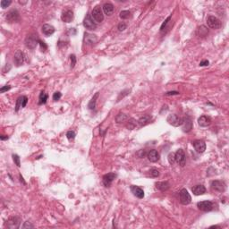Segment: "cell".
<instances>
[{"label": "cell", "mask_w": 229, "mask_h": 229, "mask_svg": "<svg viewBox=\"0 0 229 229\" xmlns=\"http://www.w3.org/2000/svg\"><path fill=\"white\" fill-rule=\"evenodd\" d=\"M27 102H28V98H27L26 96H23V108H25V107H26Z\"/></svg>", "instance_id": "cell-47"}, {"label": "cell", "mask_w": 229, "mask_h": 229, "mask_svg": "<svg viewBox=\"0 0 229 229\" xmlns=\"http://www.w3.org/2000/svg\"><path fill=\"white\" fill-rule=\"evenodd\" d=\"M191 191H192L194 195L198 196V195L204 194L206 192V188L203 185H195L194 187H192Z\"/></svg>", "instance_id": "cell-24"}, {"label": "cell", "mask_w": 229, "mask_h": 229, "mask_svg": "<svg viewBox=\"0 0 229 229\" xmlns=\"http://www.w3.org/2000/svg\"><path fill=\"white\" fill-rule=\"evenodd\" d=\"M151 117L149 115V114H144V115H142L139 120H138V124H139V125L141 126V127H142V126H145L146 124H148L150 122H151Z\"/></svg>", "instance_id": "cell-26"}, {"label": "cell", "mask_w": 229, "mask_h": 229, "mask_svg": "<svg viewBox=\"0 0 229 229\" xmlns=\"http://www.w3.org/2000/svg\"><path fill=\"white\" fill-rule=\"evenodd\" d=\"M83 26H84L86 29L90 30V31L95 30V29L97 28V24L95 23V22H94L93 19L91 18V15H90V14H88L85 16V18H84V20H83Z\"/></svg>", "instance_id": "cell-8"}, {"label": "cell", "mask_w": 229, "mask_h": 229, "mask_svg": "<svg viewBox=\"0 0 229 229\" xmlns=\"http://www.w3.org/2000/svg\"><path fill=\"white\" fill-rule=\"evenodd\" d=\"M11 4H12V1H10V0H2V1H1V3H0L1 7H2L3 9H5V8L8 7Z\"/></svg>", "instance_id": "cell-34"}, {"label": "cell", "mask_w": 229, "mask_h": 229, "mask_svg": "<svg viewBox=\"0 0 229 229\" xmlns=\"http://www.w3.org/2000/svg\"><path fill=\"white\" fill-rule=\"evenodd\" d=\"M131 191L133 193L134 196H136L139 199H142L144 197V191L142 188H140L139 186L136 185H132L131 186Z\"/></svg>", "instance_id": "cell-20"}, {"label": "cell", "mask_w": 229, "mask_h": 229, "mask_svg": "<svg viewBox=\"0 0 229 229\" xmlns=\"http://www.w3.org/2000/svg\"><path fill=\"white\" fill-rule=\"evenodd\" d=\"M150 176L151 177H157L159 176V171L156 168H152L150 170Z\"/></svg>", "instance_id": "cell-38"}, {"label": "cell", "mask_w": 229, "mask_h": 229, "mask_svg": "<svg viewBox=\"0 0 229 229\" xmlns=\"http://www.w3.org/2000/svg\"><path fill=\"white\" fill-rule=\"evenodd\" d=\"M179 195H180V202L183 205H188V204L191 203V197L186 189H182L180 191Z\"/></svg>", "instance_id": "cell-7"}, {"label": "cell", "mask_w": 229, "mask_h": 229, "mask_svg": "<svg viewBox=\"0 0 229 229\" xmlns=\"http://www.w3.org/2000/svg\"><path fill=\"white\" fill-rule=\"evenodd\" d=\"M170 21H171V15L170 16H168L166 20H165V22L162 23V25H161V27H160V32L162 33V34H166L170 29V26H168V23H170Z\"/></svg>", "instance_id": "cell-23"}, {"label": "cell", "mask_w": 229, "mask_h": 229, "mask_svg": "<svg viewBox=\"0 0 229 229\" xmlns=\"http://www.w3.org/2000/svg\"><path fill=\"white\" fill-rule=\"evenodd\" d=\"M211 188L216 191H219V192H224L226 191V184L224 181H220V180H214L211 182L210 184Z\"/></svg>", "instance_id": "cell-6"}, {"label": "cell", "mask_w": 229, "mask_h": 229, "mask_svg": "<svg viewBox=\"0 0 229 229\" xmlns=\"http://www.w3.org/2000/svg\"><path fill=\"white\" fill-rule=\"evenodd\" d=\"M197 207L199 208L200 210L208 212L213 209V203L209 200H203V201H200L197 204Z\"/></svg>", "instance_id": "cell-10"}, {"label": "cell", "mask_w": 229, "mask_h": 229, "mask_svg": "<svg viewBox=\"0 0 229 229\" xmlns=\"http://www.w3.org/2000/svg\"><path fill=\"white\" fill-rule=\"evenodd\" d=\"M115 178H116V174H114V173H108V174L105 175L103 176V180H102L103 181V185L106 187H109L112 185L113 181H114Z\"/></svg>", "instance_id": "cell-15"}, {"label": "cell", "mask_w": 229, "mask_h": 229, "mask_svg": "<svg viewBox=\"0 0 229 229\" xmlns=\"http://www.w3.org/2000/svg\"><path fill=\"white\" fill-rule=\"evenodd\" d=\"M119 16H120V18H121V19H124V20L128 19V18H130V17H131V12H130V11H128V10H124V11L120 12Z\"/></svg>", "instance_id": "cell-31"}, {"label": "cell", "mask_w": 229, "mask_h": 229, "mask_svg": "<svg viewBox=\"0 0 229 229\" xmlns=\"http://www.w3.org/2000/svg\"><path fill=\"white\" fill-rule=\"evenodd\" d=\"M61 97H62V94L59 91H56L53 95V100L54 101H57V100H59L61 99Z\"/></svg>", "instance_id": "cell-40"}, {"label": "cell", "mask_w": 229, "mask_h": 229, "mask_svg": "<svg viewBox=\"0 0 229 229\" xmlns=\"http://www.w3.org/2000/svg\"><path fill=\"white\" fill-rule=\"evenodd\" d=\"M38 104L39 105H42V104H45L46 102H47V95L44 92V91H42V92H40V94H39V99H38Z\"/></svg>", "instance_id": "cell-30"}, {"label": "cell", "mask_w": 229, "mask_h": 229, "mask_svg": "<svg viewBox=\"0 0 229 229\" xmlns=\"http://www.w3.org/2000/svg\"><path fill=\"white\" fill-rule=\"evenodd\" d=\"M6 21L10 23H17L20 21V14L16 9H13L9 11L6 14Z\"/></svg>", "instance_id": "cell-5"}, {"label": "cell", "mask_w": 229, "mask_h": 229, "mask_svg": "<svg viewBox=\"0 0 229 229\" xmlns=\"http://www.w3.org/2000/svg\"><path fill=\"white\" fill-rule=\"evenodd\" d=\"M198 32V35L200 37H206L209 34V30H208V28L206 26L201 25L200 27L198 28V32Z\"/></svg>", "instance_id": "cell-29"}, {"label": "cell", "mask_w": 229, "mask_h": 229, "mask_svg": "<svg viewBox=\"0 0 229 229\" xmlns=\"http://www.w3.org/2000/svg\"><path fill=\"white\" fill-rule=\"evenodd\" d=\"M128 119H129L128 115L124 114V113H119V114L116 115V117H115V121H116L117 124H121V123L126 122Z\"/></svg>", "instance_id": "cell-28"}, {"label": "cell", "mask_w": 229, "mask_h": 229, "mask_svg": "<svg viewBox=\"0 0 229 229\" xmlns=\"http://www.w3.org/2000/svg\"><path fill=\"white\" fill-rule=\"evenodd\" d=\"M192 145H193L196 152L203 153L206 151V143L201 140H196V141L192 142Z\"/></svg>", "instance_id": "cell-14"}, {"label": "cell", "mask_w": 229, "mask_h": 229, "mask_svg": "<svg viewBox=\"0 0 229 229\" xmlns=\"http://www.w3.org/2000/svg\"><path fill=\"white\" fill-rule=\"evenodd\" d=\"M209 62L208 60H203L200 63V66H209Z\"/></svg>", "instance_id": "cell-48"}, {"label": "cell", "mask_w": 229, "mask_h": 229, "mask_svg": "<svg viewBox=\"0 0 229 229\" xmlns=\"http://www.w3.org/2000/svg\"><path fill=\"white\" fill-rule=\"evenodd\" d=\"M99 93L97 92V93L92 97V99H90V101L89 102V105H88L89 109H90V110H94V109H95V108H96V102H97V99H98V98H99Z\"/></svg>", "instance_id": "cell-27"}, {"label": "cell", "mask_w": 229, "mask_h": 229, "mask_svg": "<svg viewBox=\"0 0 229 229\" xmlns=\"http://www.w3.org/2000/svg\"><path fill=\"white\" fill-rule=\"evenodd\" d=\"M126 28H127V25H126V23H124V22H122V23H120L118 24V30H119L120 32H124Z\"/></svg>", "instance_id": "cell-42"}, {"label": "cell", "mask_w": 229, "mask_h": 229, "mask_svg": "<svg viewBox=\"0 0 229 229\" xmlns=\"http://www.w3.org/2000/svg\"><path fill=\"white\" fill-rule=\"evenodd\" d=\"M39 39L37 34H30L25 38V45L30 49H34L38 45Z\"/></svg>", "instance_id": "cell-3"}, {"label": "cell", "mask_w": 229, "mask_h": 229, "mask_svg": "<svg viewBox=\"0 0 229 229\" xmlns=\"http://www.w3.org/2000/svg\"><path fill=\"white\" fill-rule=\"evenodd\" d=\"M24 58H25L24 53L22 50H17L14 54V62L15 66H21L24 62Z\"/></svg>", "instance_id": "cell-12"}, {"label": "cell", "mask_w": 229, "mask_h": 229, "mask_svg": "<svg viewBox=\"0 0 229 229\" xmlns=\"http://www.w3.org/2000/svg\"><path fill=\"white\" fill-rule=\"evenodd\" d=\"M70 59H71V68H74L76 65V56L75 55H71Z\"/></svg>", "instance_id": "cell-39"}, {"label": "cell", "mask_w": 229, "mask_h": 229, "mask_svg": "<svg viewBox=\"0 0 229 229\" xmlns=\"http://www.w3.org/2000/svg\"><path fill=\"white\" fill-rule=\"evenodd\" d=\"M23 97H19L16 100V106H15V111L18 112L20 108H23Z\"/></svg>", "instance_id": "cell-32"}, {"label": "cell", "mask_w": 229, "mask_h": 229, "mask_svg": "<svg viewBox=\"0 0 229 229\" xmlns=\"http://www.w3.org/2000/svg\"><path fill=\"white\" fill-rule=\"evenodd\" d=\"M178 94H179L178 91H168V92L166 93V96H170V95H178Z\"/></svg>", "instance_id": "cell-49"}, {"label": "cell", "mask_w": 229, "mask_h": 229, "mask_svg": "<svg viewBox=\"0 0 229 229\" xmlns=\"http://www.w3.org/2000/svg\"><path fill=\"white\" fill-rule=\"evenodd\" d=\"M175 158H176V161L181 166H184L186 163V156H185V151L182 150V149H179L176 154H175Z\"/></svg>", "instance_id": "cell-9"}, {"label": "cell", "mask_w": 229, "mask_h": 229, "mask_svg": "<svg viewBox=\"0 0 229 229\" xmlns=\"http://www.w3.org/2000/svg\"><path fill=\"white\" fill-rule=\"evenodd\" d=\"M147 157L151 162L155 163V162H157L159 160L160 156H159V153L157 152L156 150H151V151H150L149 152L147 153Z\"/></svg>", "instance_id": "cell-17"}, {"label": "cell", "mask_w": 229, "mask_h": 229, "mask_svg": "<svg viewBox=\"0 0 229 229\" xmlns=\"http://www.w3.org/2000/svg\"><path fill=\"white\" fill-rule=\"evenodd\" d=\"M103 12L105 13V14H107V15H111V14H113V13H114V6L111 4V3H106V4H104V5H103Z\"/></svg>", "instance_id": "cell-22"}, {"label": "cell", "mask_w": 229, "mask_h": 229, "mask_svg": "<svg viewBox=\"0 0 229 229\" xmlns=\"http://www.w3.org/2000/svg\"><path fill=\"white\" fill-rule=\"evenodd\" d=\"M155 185H156V188L157 190L161 191H167L170 187V185H169L168 182H157V183L155 184Z\"/></svg>", "instance_id": "cell-25"}, {"label": "cell", "mask_w": 229, "mask_h": 229, "mask_svg": "<svg viewBox=\"0 0 229 229\" xmlns=\"http://www.w3.org/2000/svg\"><path fill=\"white\" fill-rule=\"evenodd\" d=\"M135 126H136V121L134 119H130V122H128V124H127V128L130 130H133L135 128Z\"/></svg>", "instance_id": "cell-33"}, {"label": "cell", "mask_w": 229, "mask_h": 229, "mask_svg": "<svg viewBox=\"0 0 229 229\" xmlns=\"http://www.w3.org/2000/svg\"><path fill=\"white\" fill-rule=\"evenodd\" d=\"M20 225H21V219L17 217H12L6 222V227L10 229L19 228Z\"/></svg>", "instance_id": "cell-11"}, {"label": "cell", "mask_w": 229, "mask_h": 229, "mask_svg": "<svg viewBox=\"0 0 229 229\" xmlns=\"http://www.w3.org/2000/svg\"><path fill=\"white\" fill-rule=\"evenodd\" d=\"M19 178H20V182L21 183H23V185H26V183H25V181L23 180V176L22 175H19Z\"/></svg>", "instance_id": "cell-50"}, {"label": "cell", "mask_w": 229, "mask_h": 229, "mask_svg": "<svg viewBox=\"0 0 229 229\" xmlns=\"http://www.w3.org/2000/svg\"><path fill=\"white\" fill-rule=\"evenodd\" d=\"M184 127H183V131L185 133H189L191 132L192 129V122H191V117L186 116L185 118H184Z\"/></svg>", "instance_id": "cell-18"}, {"label": "cell", "mask_w": 229, "mask_h": 229, "mask_svg": "<svg viewBox=\"0 0 229 229\" xmlns=\"http://www.w3.org/2000/svg\"><path fill=\"white\" fill-rule=\"evenodd\" d=\"M166 121L169 124H171L175 127L181 126L184 124V118H182L181 116H179V115L176 114H169L166 118Z\"/></svg>", "instance_id": "cell-2"}, {"label": "cell", "mask_w": 229, "mask_h": 229, "mask_svg": "<svg viewBox=\"0 0 229 229\" xmlns=\"http://www.w3.org/2000/svg\"><path fill=\"white\" fill-rule=\"evenodd\" d=\"M66 137L69 141H72L75 138V133L74 131H68L66 133Z\"/></svg>", "instance_id": "cell-36"}, {"label": "cell", "mask_w": 229, "mask_h": 229, "mask_svg": "<svg viewBox=\"0 0 229 229\" xmlns=\"http://www.w3.org/2000/svg\"><path fill=\"white\" fill-rule=\"evenodd\" d=\"M74 17H75V14H74V12L70 9H67L66 11L63 12L62 14V16H61V19L64 23H71L73 20H74Z\"/></svg>", "instance_id": "cell-13"}, {"label": "cell", "mask_w": 229, "mask_h": 229, "mask_svg": "<svg viewBox=\"0 0 229 229\" xmlns=\"http://www.w3.org/2000/svg\"><path fill=\"white\" fill-rule=\"evenodd\" d=\"M10 89H11V86H9V85L4 86V87H2V88L0 89V92H1V93H4V92H5V91L9 90Z\"/></svg>", "instance_id": "cell-46"}, {"label": "cell", "mask_w": 229, "mask_h": 229, "mask_svg": "<svg viewBox=\"0 0 229 229\" xmlns=\"http://www.w3.org/2000/svg\"><path fill=\"white\" fill-rule=\"evenodd\" d=\"M91 15L93 17V20L97 23H101L104 20V14L102 12V9L99 5H97L93 8L91 12Z\"/></svg>", "instance_id": "cell-4"}, {"label": "cell", "mask_w": 229, "mask_h": 229, "mask_svg": "<svg viewBox=\"0 0 229 229\" xmlns=\"http://www.w3.org/2000/svg\"><path fill=\"white\" fill-rule=\"evenodd\" d=\"M168 162L171 164V165H173L174 163H175V161H176V158H175V154L174 153H169V155H168Z\"/></svg>", "instance_id": "cell-41"}, {"label": "cell", "mask_w": 229, "mask_h": 229, "mask_svg": "<svg viewBox=\"0 0 229 229\" xmlns=\"http://www.w3.org/2000/svg\"><path fill=\"white\" fill-rule=\"evenodd\" d=\"M136 155L138 156V157L142 158V157H143L145 155H147V153H146V151H145L144 150H141V151H139L138 152L136 153Z\"/></svg>", "instance_id": "cell-44"}, {"label": "cell", "mask_w": 229, "mask_h": 229, "mask_svg": "<svg viewBox=\"0 0 229 229\" xmlns=\"http://www.w3.org/2000/svg\"><path fill=\"white\" fill-rule=\"evenodd\" d=\"M84 41L85 44L87 45H93L98 41V37L94 34H90V33H85L84 34Z\"/></svg>", "instance_id": "cell-19"}, {"label": "cell", "mask_w": 229, "mask_h": 229, "mask_svg": "<svg viewBox=\"0 0 229 229\" xmlns=\"http://www.w3.org/2000/svg\"><path fill=\"white\" fill-rule=\"evenodd\" d=\"M211 124V118L207 115H201L198 118V124L201 127L209 126Z\"/></svg>", "instance_id": "cell-16"}, {"label": "cell", "mask_w": 229, "mask_h": 229, "mask_svg": "<svg viewBox=\"0 0 229 229\" xmlns=\"http://www.w3.org/2000/svg\"><path fill=\"white\" fill-rule=\"evenodd\" d=\"M22 227H23V228H33L34 226L32 224V222L26 221V222H24V224H23V226Z\"/></svg>", "instance_id": "cell-43"}, {"label": "cell", "mask_w": 229, "mask_h": 229, "mask_svg": "<svg viewBox=\"0 0 229 229\" xmlns=\"http://www.w3.org/2000/svg\"><path fill=\"white\" fill-rule=\"evenodd\" d=\"M207 24L209 28L214 30H218L222 26L221 21L214 15H209L207 17Z\"/></svg>", "instance_id": "cell-1"}, {"label": "cell", "mask_w": 229, "mask_h": 229, "mask_svg": "<svg viewBox=\"0 0 229 229\" xmlns=\"http://www.w3.org/2000/svg\"><path fill=\"white\" fill-rule=\"evenodd\" d=\"M13 159H14V162L15 163V165H16L18 167H20V166H21V162H20V157H19V156L16 155V154H14V155H13Z\"/></svg>", "instance_id": "cell-37"}, {"label": "cell", "mask_w": 229, "mask_h": 229, "mask_svg": "<svg viewBox=\"0 0 229 229\" xmlns=\"http://www.w3.org/2000/svg\"><path fill=\"white\" fill-rule=\"evenodd\" d=\"M55 28L50 24H44L42 26V33L46 36H50L55 32Z\"/></svg>", "instance_id": "cell-21"}, {"label": "cell", "mask_w": 229, "mask_h": 229, "mask_svg": "<svg viewBox=\"0 0 229 229\" xmlns=\"http://www.w3.org/2000/svg\"><path fill=\"white\" fill-rule=\"evenodd\" d=\"M0 139H1L2 141H5V140H7V139H8V136H5V135H1V136H0Z\"/></svg>", "instance_id": "cell-51"}, {"label": "cell", "mask_w": 229, "mask_h": 229, "mask_svg": "<svg viewBox=\"0 0 229 229\" xmlns=\"http://www.w3.org/2000/svg\"><path fill=\"white\" fill-rule=\"evenodd\" d=\"M129 93H130V90H123V91L119 94V96H118V98H117V101H120V100H121V99H123L124 97L127 96Z\"/></svg>", "instance_id": "cell-35"}, {"label": "cell", "mask_w": 229, "mask_h": 229, "mask_svg": "<svg viewBox=\"0 0 229 229\" xmlns=\"http://www.w3.org/2000/svg\"><path fill=\"white\" fill-rule=\"evenodd\" d=\"M38 44L40 45V47H41V50H42V51H45V50L47 48V45L45 44V42L39 40V41H38Z\"/></svg>", "instance_id": "cell-45"}]
</instances>
